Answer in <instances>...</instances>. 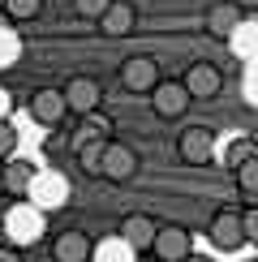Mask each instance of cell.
<instances>
[{"mask_svg": "<svg viewBox=\"0 0 258 262\" xmlns=\"http://www.w3.org/2000/svg\"><path fill=\"white\" fill-rule=\"evenodd\" d=\"M43 228H48V215H43V206H35V202H22V206H13V211L5 215V236L13 245H35L39 236H43Z\"/></svg>", "mask_w": 258, "mask_h": 262, "instance_id": "obj_1", "label": "cell"}, {"mask_svg": "<svg viewBox=\"0 0 258 262\" xmlns=\"http://www.w3.org/2000/svg\"><path fill=\"white\" fill-rule=\"evenodd\" d=\"M99 177L112 185H129L138 177V150L125 146V142H103V155H99Z\"/></svg>", "mask_w": 258, "mask_h": 262, "instance_id": "obj_2", "label": "cell"}, {"mask_svg": "<svg viewBox=\"0 0 258 262\" xmlns=\"http://www.w3.org/2000/svg\"><path fill=\"white\" fill-rule=\"evenodd\" d=\"M150 254H155V262H185L193 254V236L181 224H164L150 236Z\"/></svg>", "mask_w": 258, "mask_h": 262, "instance_id": "obj_3", "label": "cell"}, {"mask_svg": "<svg viewBox=\"0 0 258 262\" xmlns=\"http://www.w3.org/2000/svg\"><path fill=\"white\" fill-rule=\"evenodd\" d=\"M189 103H193V99L185 95V86H181V82L159 78L155 86H150V112H155L159 121H177V116H185Z\"/></svg>", "mask_w": 258, "mask_h": 262, "instance_id": "obj_4", "label": "cell"}, {"mask_svg": "<svg viewBox=\"0 0 258 262\" xmlns=\"http://www.w3.org/2000/svg\"><path fill=\"white\" fill-rule=\"evenodd\" d=\"M164 78V69H159L155 56H129L121 64V86L129 95H150V86Z\"/></svg>", "mask_w": 258, "mask_h": 262, "instance_id": "obj_5", "label": "cell"}, {"mask_svg": "<svg viewBox=\"0 0 258 262\" xmlns=\"http://www.w3.org/2000/svg\"><path fill=\"white\" fill-rule=\"evenodd\" d=\"M181 86H185L189 99H215V95L224 91V73L215 69L211 60H193L185 69V78H181Z\"/></svg>", "mask_w": 258, "mask_h": 262, "instance_id": "obj_6", "label": "cell"}, {"mask_svg": "<svg viewBox=\"0 0 258 262\" xmlns=\"http://www.w3.org/2000/svg\"><path fill=\"white\" fill-rule=\"evenodd\" d=\"M177 150H181V159H185V163L202 168V163L215 159V134H211L207 125H189L185 134L177 138Z\"/></svg>", "mask_w": 258, "mask_h": 262, "instance_id": "obj_7", "label": "cell"}, {"mask_svg": "<svg viewBox=\"0 0 258 262\" xmlns=\"http://www.w3.org/2000/svg\"><path fill=\"white\" fill-rule=\"evenodd\" d=\"M60 99H64V107H69V112L86 116V112H95V107H99L103 91H99V82H95V78H86V73H78V78H69V82H64Z\"/></svg>", "mask_w": 258, "mask_h": 262, "instance_id": "obj_8", "label": "cell"}, {"mask_svg": "<svg viewBox=\"0 0 258 262\" xmlns=\"http://www.w3.org/2000/svg\"><path fill=\"white\" fill-rule=\"evenodd\" d=\"M211 241L220 249H241L245 245V228H241V211L224 206V211L211 215Z\"/></svg>", "mask_w": 258, "mask_h": 262, "instance_id": "obj_9", "label": "cell"}, {"mask_svg": "<svg viewBox=\"0 0 258 262\" xmlns=\"http://www.w3.org/2000/svg\"><path fill=\"white\" fill-rule=\"evenodd\" d=\"M91 254H95V241L78 228H69L52 241V262H91Z\"/></svg>", "mask_w": 258, "mask_h": 262, "instance_id": "obj_10", "label": "cell"}, {"mask_svg": "<svg viewBox=\"0 0 258 262\" xmlns=\"http://www.w3.org/2000/svg\"><path fill=\"white\" fill-rule=\"evenodd\" d=\"M30 116H35L39 125H60L64 116H69V107H64V99H60V91H52V86H43V91H35L30 95Z\"/></svg>", "mask_w": 258, "mask_h": 262, "instance_id": "obj_11", "label": "cell"}, {"mask_svg": "<svg viewBox=\"0 0 258 262\" xmlns=\"http://www.w3.org/2000/svg\"><path fill=\"white\" fill-rule=\"evenodd\" d=\"M241 21H245V17H241V5H236V0H215V5L207 9V35L228 39Z\"/></svg>", "mask_w": 258, "mask_h": 262, "instance_id": "obj_12", "label": "cell"}, {"mask_svg": "<svg viewBox=\"0 0 258 262\" xmlns=\"http://www.w3.org/2000/svg\"><path fill=\"white\" fill-rule=\"evenodd\" d=\"M35 206H60L64 198H69V181L60 177V172H52V177H39L35 172V181H30V193H26Z\"/></svg>", "mask_w": 258, "mask_h": 262, "instance_id": "obj_13", "label": "cell"}, {"mask_svg": "<svg viewBox=\"0 0 258 262\" xmlns=\"http://www.w3.org/2000/svg\"><path fill=\"white\" fill-rule=\"evenodd\" d=\"M155 228H159V224L150 220V215H125V220H121V232H116V236H121V241L138 254V249H150Z\"/></svg>", "mask_w": 258, "mask_h": 262, "instance_id": "obj_14", "label": "cell"}, {"mask_svg": "<svg viewBox=\"0 0 258 262\" xmlns=\"http://www.w3.org/2000/svg\"><path fill=\"white\" fill-rule=\"evenodd\" d=\"M30 181H35V168L22 163V159H9L5 168H0V185H5V193H9V198H17V202H26Z\"/></svg>", "mask_w": 258, "mask_h": 262, "instance_id": "obj_15", "label": "cell"}, {"mask_svg": "<svg viewBox=\"0 0 258 262\" xmlns=\"http://www.w3.org/2000/svg\"><path fill=\"white\" fill-rule=\"evenodd\" d=\"M134 21H138V13H134L129 0H112V5L103 9V17H99V30H103V35H112V39H121V35L134 30Z\"/></svg>", "mask_w": 258, "mask_h": 262, "instance_id": "obj_16", "label": "cell"}, {"mask_svg": "<svg viewBox=\"0 0 258 262\" xmlns=\"http://www.w3.org/2000/svg\"><path fill=\"white\" fill-rule=\"evenodd\" d=\"M254 155H258V142H254L250 134H241V138H232V142H228V150H224V168L232 172V168H241V163H245V159H254Z\"/></svg>", "mask_w": 258, "mask_h": 262, "instance_id": "obj_17", "label": "cell"}, {"mask_svg": "<svg viewBox=\"0 0 258 262\" xmlns=\"http://www.w3.org/2000/svg\"><path fill=\"white\" fill-rule=\"evenodd\" d=\"M228 48L236 52V56H254V52H258V26H254V21H241V26L228 35Z\"/></svg>", "mask_w": 258, "mask_h": 262, "instance_id": "obj_18", "label": "cell"}, {"mask_svg": "<svg viewBox=\"0 0 258 262\" xmlns=\"http://www.w3.org/2000/svg\"><path fill=\"white\" fill-rule=\"evenodd\" d=\"M103 142H107V138H86V142H78V163H82V172H86V177H99V155H103Z\"/></svg>", "mask_w": 258, "mask_h": 262, "instance_id": "obj_19", "label": "cell"}, {"mask_svg": "<svg viewBox=\"0 0 258 262\" xmlns=\"http://www.w3.org/2000/svg\"><path fill=\"white\" fill-rule=\"evenodd\" d=\"M91 258H95V262H134V249H129L121 236H107L103 245H95Z\"/></svg>", "mask_w": 258, "mask_h": 262, "instance_id": "obj_20", "label": "cell"}, {"mask_svg": "<svg viewBox=\"0 0 258 262\" xmlns=\"http://www.w3.org/2000/svg\"><path fill=\"white\" fill-rule=\"evenodd\" d=\"M232 177H236V189H241L245 198H258V155L245 159L241 168H232Z\"/></svg>", "mask_w": 258, "mask_h": 262, "instance_id": "obj_21", "label": "cell"}, {"mask_svg": "<svg viewBox=\"0 0 258 262\" xmlns=\"http://www.w3.org/2000/svg\"><path fill=\"white\" fill-rule=\"evenodd\" d=\"M86 138H112V121H107L99 107L82 116V134H78V142H86Z\"/></svg>", "mask_w": 258, "mask_h": 262, "instance_id": "obj_22", "label": "cell"}, {"mask_svg": "<svg viewBox=\"0 0 258 262\" xmlns=\"http://www.w3.org/2000/svg\"><path fill=\"white\" fill-rule=\"evenodd\" d=\"M5 13L13 21H35L43 13V0H5Z\"/></svg>", "mask_w": 258, "mask_h": 262, "instance_id": "obj_23", "label": "cell"}, {"mask_svg": "<svg viewBox=\"0 0 258 262\" xmlns=\"http://www.w3.org/2000/svg\"><path fill=\"white\" fill-rule=\"evenodd\" d=\"M107 5H112V0H73V13H78L82 21H99Z\"/></svg>", "mask_w": 258, "mask_h": 262, "instance_id": "obj_24", "label": "cell"}, {"mask_svg": "<svg viewBox=\"0 0 258 262\" xmlns=\"http://www.w3.org/2000/svg\"><path fill=\"white\" fill-rule=\"evenodd\" d=\"M13 150H17V129L9 121H0V159H9Z\"/></svg>", "mask_w": 258, "mask_h": 262, "instance_id": "obj_25", "label": "cell"}, {"mask_svg": "<svg viewBox=\"0 0 258 262\" xmlns=\"http://www.w3.org/2000/svg\"><path fill=\"white\" fill-rule=\"evenodd\" d=\"M241 228H245V245H258V206L241 211Z\"/></svg>", "mask_w": 258, "mask_h": 262, "instance_id": "obj_26", "label": "cell"}, {"mask_svg": "<svg viewBox=\"0 0 258 262\" xmlns=\"http://www.w3.org/2000/svg\"><path fill=\"white\" fill-rule=\"evenodd\" d=\"M13 52H17V43L9 30H0V60H13Z\"/></svg>", "mask_w": 258, "mask_h": 262, "instance_id": "obj_27", "label": "cell"}, {"mask_svg": "<svg viewBox=\"0 0 258 262\" xmlns=\"http://www.w3.org/2000/svg\"><path fill=\"white\" fill-rule=\"evenodd\" d=\"M9 107H13V99H9V91L0 86V121H9Z\"/></svg>", "mask_w": 258, "mask_h": 262, "instance_id": "obj_28", "label": "cell"}, {"mask_svg": "<svg viewBox=\"0 0 258 262\" xmlns=\"http://www.w3.org/2000/svg\"><path fill=\"white\" fill-rule=\"evenodd\" d=\"M185 262H211V258H202V254H189V258H185Z\"/></svg>", "mask_w": 258, "mask_h": 262, "instance_id": "obj_29", "label": "cell"}, {"mask_svg": "<svg viewBox=\"0 0 258 262\" xmlns=\"http://www.w3.org/2000/svg\"><path fill=\"white\" fill-rule=\"evenodd\" d=\"M0 193H5V185H0Z\"/></svg>", "mask_w": 258, "mask_h": 262, "instance_id": "obj_30", "label": "cell"}, {"mask_svg": "<svg viewBox=\"0 0 258 262\" xmlns=\"http://www.w3.org/2000/svg\"><path fill=\"white\" fill-rule=\"evenodd\" d=\"M254 262H258V258H254Z\"/></svg>", "mask_w": 258, "mask_h": 262, "instance_id": "obj_31", "label": "cell"}]
</instances>
